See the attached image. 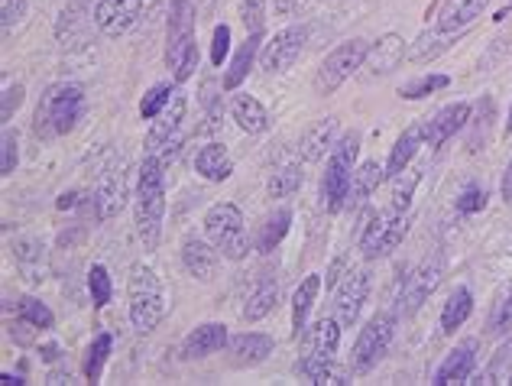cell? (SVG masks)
<instances>
[{"label": "cell", "instance_id": "31", "mask_svg": "<svg viewBox=\"0 0 512 386\" xmlns=\"http://www.w3.org/2000/svg\"><path fill=\"white\" fill-rule=\"evenodd\" d=\"M383 176H386V169L380 166V163H363L360 169H354V179H350V195H347V205H354V208H360L367 198L380 189V182H383Z\"/></svg>", "mask_w": 512, "mask_h": 386}, {"label": "cell", "instance_id": "12", "mask_svg": "<svg viewBox=\"0 0 512 386\" xmlns=\"http://www.w3.org/2000/svg\"><path fill=\"white\" fill-rule=\"evenodd\" d=\"M182 121H185V98L179 95V91H175L172 101L166 104V111L153 121L150 137H146V153L163 156L166 163H169V156L175 153V146H179Z\"/></svg>", "mask_w": 512, "mask_h": 386}, {"label": "cell", "instance_id": "8", "mask_svg": "<svg viewBox=\"0 0 512 386\" xmlns=\"http://www.w3.org/2000/svg\"><path fill=\"white\" fill-rule=\"evenodd\" d=\"M370 56V43L367 39H347L334 52H328V59L318 65V75H315V91L318 95H334L350 75L357 69L367 65Z\"/></svg>", "mask_w": 512, "mask_h": 386}, {"label": "cell", "instance_id": "38", "mask_svg": "<svg viewBox=\"0 0 512 386\" xmlns=\"http://www.w3.org/2000/svg\"><path fill=\"white\" fill-rule=\"evenodd\" d=\"M111 348H114V338L107 335V331H101V335L94 338V344L88 348V357H85V377H88V383H98L101 370L107 364V357H111Z\"/></svg>", "mask_w": 512, "mask_h": 386}, {"label": "cell", "instance_id": "44", "mask_svg": "<svg viewBox=\"0 0 512 386\" xmlns=\"http://www.w3.org/2000/svg\"><path fill=\"white\" fill-rule=\"evenodd\" d=\"M487 208V189H480V185H467L457 198V211L461 215H477V211Z\"/></svg>", "mask_w": 512, "mask_h": 386}, {"label": "cell", "instance_id": "1", "mask_svg": "<svg viewBox=\"0 0 512 386\" xmlns=\"http://www.w3.org/2000/svg\"><path fill=\"white\" fill-rule=\"evenodd\" d=\"M163 218H166V159L146 153L137 179V202H133V221H137V234L146 250L159 247Z\"/></svg>", "mask_w": 512, "mask_h": 386}, {"label": "cell", "instance_id": "7", "mask_svg": "<svg viewBox=\"0 0 512 386\" xmlns=\"http://www.w3.org/2000/svg\"><path fill=\"white\" fill-rule=\"evenodd\" d=\"M205 231L208 241L221 250L227 260H244L250 254V237L244 228V215L231 202H218L208 208L205 215Z\"/></svg>", "mask_w": 512, "mask_h": 386}, {"label": "cell", "instance_id": "24", "mask_svg": "<svg viewBox=\"0 0 512 386\" xmlns=\"http://www.w3.org/2000/svg\"><path fill=\"white\" fill-rule=\"evenodd\" d=\"M218 254H221L218 247L198 241V237H188V241L182 244V263L195 279H211L214 276V270H218Z\"/></svg>", "mask_w": 512, "mask_h": 386}, {"label": "cell", "instance_id": "40", "mask_svg": "<svg viewBox=\"0 0 512 386\" xmlns=\"http://www.w3.org/2000/svg\"><path fill=\"white\" fill-rule=\"evenodd\" d=\"M448 85H451V78H448V75H425V78H419V82L402 85V88H399V98H406V101H422V98L435 95V91L448 88Z\"/></svg>", "mask_w": 512, "mask_h": 386}, {"label": "cell", "instance_id": "2", "mask_svg": "<svg viewBox=\"0 0 512 386\" xmlns=\"http://www.w3.org/2000/svg\"><path fill=\"white\" fill-rule=\"evenodd\" d=\"M82 114H85V91L72 82H56L39 98L33 130H36V137H43V140L62 137V133L78 127Z\"/></svg>", "mask_w": 512, "mask_h": 386}, {"label": "cell", "instance_id": "42", "mask_svg": "<svg viewBox=\"0 0 512 386\" xmlns=\"http://www.w3.org/2000/svg\"><path fill=\"white\" fill-rule=\"evenodd\" d=\"M88 292H91L94 309H104V305L111 302L114 286H111V276H107L104 266H91V273H88Z\"/></svg>", "mask_w": 512, "mask_h": 386}, {"label": "cell", "instance_id": "23", "mask_svg": "<svg viewBox=\"0 0 512 386\" xmlns=\"http://www.w3.org/2000/svg\"><path fill=\"white\" fill-rule=\"evenodd\" d=\"M227 341H231V338H227V328L224 325H218V322L198 325L192 335L185 338L182 357H185V361H195V357H208L214 351H221Z\"/></svg>", "mask_w": 512, "mask_h": 386}, {"label": "cell", "instance_id": "15", "mask_svg": "<svg viewBox=\"0 0 512 386\" xmlns=\"http://www.w3.org/2000/svg\"><path fill=\"white\" fill-rule=\"evenodd\" d=\"M94 26H98V20H94V13H88V4L85 0H75L72 7L62 10V20H59V46L62 49H85L91 46V36H94Z\"/></svg>", "mask_w": 512, "mask_h": 386}, {"label": "cell", "instance_id": "56", "mask_svg": "<svg viewBox=\"0 0 512 386\" xmlns=\"http://www.w3.org/2000/svg\"><path fill=\"white\" fill-rule=\"evenodd\" d=\"M289 4H292V0H276V10L286 13V10H289Z\"/></svg>", "mask_w": 512, "mask_h": 386}, {"label": "cell", "instance_id": "18", "mask_svg": "<svg viewBox=\"0 0 512 386\" xmlns=\"http://www.w3.org/2000/svg\"><path fill=\"white\" fill-rule=\"evenodd\" d=\"M477 341H461L457 348L444 357V364L435 370V386H451V383H467L470 374H474L477 367Z\"/></svg>", "mask_w": 512, "mask_h": 386}, {"label": "cell", "instance_id": "21", "mask_svg": "<svg viewBox=\"0 0 512 386\" xmlns=\"http://www.w3.org/2000/svg\"><path fill=\"white\" fill-rule=\"evenodd\" d=\"M409 56V49H406V39H402L399 33H386L380 36L376 43L370 46V56H367V65H370V72L373 75H389V72H396L402 59Z\"/></svg>", "mask_w": 512, "mask_h": 386}, {"label": "cell", "instance_id": "29", "mask_svg": "<svg viewBox=\"0 0 512 386\" xmlns=\"http://www.w3.org/2000/svg\"><path fill=\"white\" fill-rule=\"evenodd\" d=\"M318 292H321V276H305L302 286L295 289V296H292V335L295 338L308 328V312H312Z\"/></svg>", "mask_w": 512, "mask_h": 386}, {"label": "cell", "instance_id": "57", "mask_svg": "<svg viewBox=\"0 0 512 386\" xmlns=\"http://www.w3.org/2000/svg\"><path fill=\"white\" fill-rule=\"evenodd\" d=\"M509 10H512V0H509V7H506V10H500V17H496V20H503V17H509Z\"/></svg>", "mask_w": 512, "mask_h": 386}, {"label": "cell", "instance_id": "5", "mask_svg": "<svg viewBox=\"0 0 512 386\" xmlns=\"http://www.w3.org/2000/svg\"><path fill=\"white\" fill-rule=\"evenodd\" d=\"M127 299H130V322L143 335H150L153 328H159L166 315V292L159 276L146 263H133L130 283H127Z\"/></svg>", "mask_w": 512, "mask_h": 386}, {"label": "cell", "instance_id": "47", "mask_svg": "<svg viewBox=\"0 0 512 386\" xmlns=\"http://www.w3.org/2000/svg\"><path fill=\"white\" fill-rule=\"evenodd\" d=\"M266 0H240V17H244L247 30H263Z\"/></svg>", "mask_w": 512, "mask_h": 386}, {"label": "cell", "instance_id": "54", "mask_svg": "<svg viewBox=\"0 0 512 386\" xmlns=\"http://www.w3.org/2000/svg\"><path fill=\"white\" fill-rule=\"evenodd\" d=\"M72 377L69 374H59V370H56V374H49V380L46 383H69Z\"/></svg>", "mask_w": 512, "mask_h": 386}, {"label": "cell", "instance_id": "58", "mask_svg": "<svg viewBox=\"0 0 512 386\" xmlns=\"http://www.w3.org/2000/svg\"><path fill=\"white\" fill-rule=\"evenodd\" d=\"M506 133H512V111H509V121H506Z\"/></svg>", "mask_w": 512, "mask_h": 386}, {"label": "cell", "instance_id": "46", "mask_svg": "<svg viewBox=\"0 0 512 386\" xmlns=\"http://www.w3.org/2000/svg\"><path fill=\"white\" fill-rule=\"evenodd\" d=\"M227 52H231V26L218 23V26H214V36H211V62L224 65Z\"/></svg>", "mask_w": 512, "mask_h": 386}, {"label": "cell", "instance_id": "4", "mask_svg": "<svg viewBox=\"0 0 512 386\" xmlns=\"http://www.w3.org/2000/svg\"><path fill=\"white\" fill-rule=\"evenodd\" d=\"M166 65L175 82H185L198 69V46H195V7L192 0H172L169 10V33H166Z\"/></svg>", "mask_w": 512, "mask_h": 386}, {"label": "cell", "instance_id": "19", "mask_svg": "<svg viewBox=\"0 0 512 386\" xmlns=\"http://www.w3.org/2000/svg\"><path fill=\"white\" fill-rule=\"evenodd\" d=\"M470 124V104L464 101H457V104H448V108H441L431 121L425 124V143L428 146H441V143H448L451 137L461 127Z\"/></svg>", "mask_w": 512, "mask_h": 386}, {"label": "cell", "instance_id": "27", "mask_svg": "<svg viewBox=\"0 0 512 386\" xmlns=\"http://www.w3.org/2000/svg\"><path fill=\"white\" fill-rule=\"evenodd\" d=\"M276 302H279V283L273 276H260L244 302V322H260V318H266L276 309Z\"/></svg>", "mask_w": 512, "mask_h": 386}, {"label": "cell", "instance_id": "55", "mask_svg": "<svg viewBox=\"0 0 512 386\" xmlns=\"http://www.w3.org/2000/svg\"><path fill=\"white\" fill-rule=\"evenodd\" d=\"M4 383H7V386H13V383H26V380H20V377H13V374H4Z\"/></svg>", "mask_w": 512, "mask_h": 386}, {"label": "cell", "instance_id": "32", "mask_svg": "<svg viewBox=\"0 0 512 386\" xmlns=\"http://www.w3.org/2000/svg\"><path fill=\"white\" fill-rule=\"evenodd\" d=\"M260 43H263V30H253L247 36V43L237 49V56L231 59V69H227V75H224V88L227 91L240 88V82H244V78L250 75V65L256 59V52H260Z\"/></svg>", "mask_w": 512, "mask_h": 386}, {"label": "cell", "instance_id": "3", "mask_svg": "<svg viewBox=\"0 0 512 386\" xmlns=\"http://www.w3.org/2000/svg\"><path fill=\"white\" fill-rule=\"evenodd\" d=\"M341 322L338 315H325L318 318V325L308 331V351L299 361V374H305L312 383L325 386V383H344L347 377L334 370V354H338L341 344Z\"/></svg>", "mask_w": 512, "mask_h": 386}, {"label": "cell", "instance_id": "22", "mask_svg": "<svg viewBox=\"0 0 512 386\" xmlns=\"http://www.w3.org/2000/svg\"><path fill=\"white\" fill-rule=\"evenodd\" d=\"M227 348H231V361L237 367H256L273 354V338L260 335V331H244V335H234L227 341Z\"/></svg>", "mask_w": 512, "mask_h": 386}, {"label": "cell", "instance_id": "14", "mask_svg": "<svg viewBox=\"0 0 512 386\" xmlns=\"http://www.w3.org/2000/svg\"><path fill=\"white\" fill-rule=\"evenodd\" d=\"M91 198H94V215H98V221L117 218L127 205V172H124V166L107 169L98 179V185H94Z\"/></svg>", "mask_w": 512, "mask_h": 386}, {"label": "cell", "instance_id": "13", "mask_svg": "<svg viewBox=\"0 0 512 386\" xmlns=\"http://www.w3.org/2000/svg\"><path fill=\"white\" fill-rule=\"evenodd\" d=\"M305 26H286V30H279L273 39L266 43L263 49V69L266 72H286L292 69L295 62L302 56V46H305Z\"/></svg>", "mask_w": 512, "mask_h": 386}, {"label": "cell", "instance_id": "16", "mask_svg": "<svg viewBox=\"0 0 512 386\" xmlns=\"http://www.w3.org/2000/svg\"><path fill=\"white\" fill-rule=\"evenodd\" d=\"M367 292H370V273L367 270H350L347 279L341 283L338 296H334V315L344 328H350L360 318L363 302H367Z\"/></svg>", "mask_w": 512, "mask_h": 386}, {"label": "cell", "instance_id": "59", "mask_svg": "<svg viewBox=\"0 0 512 386\" xmlns=\"http://www.w3.org/2000/svg\"><path fill=\"white\" fill-rule=\"evenodd\" d=\"M506 383H512V370H509V377H506Z\"/></svg>", "mask_w": 512, "mask_h": 386}, {"label": "cell", "instance_id": "52", "mask_svg": "<svg viewBox=\"0 0 512 386\" xmlns=\"http://www.w3.org/2000/svg\"><path fill=\"white\" fill-rule=\"evenodd\" d=\"M344 270V260H338V263H334L331 266V270H328V276H325V283H328V289L334 286V283H338V273Z\"/></svg>", "mask_w": 512, "mask_h": 386}, {"label": "cell", "instance_id": "28", "mask_svg": "<svg viewBox=\"0 0 512 386\" xmlns=\"http://www.w3.org/2000/svg\"><path fill=\"white\" fill-rule=\"evenodd\" d=\"M195 169H198V176H205L208 182H224V179H231L234 159H231V153H227L221 143H208L205 150H198Z\"/></svg>", "mask_w": 512, "mask_h": 386}, {"label": "cell", "instance_id": "37", "mask_svg": "<svg viewBox=\"0 0 512 386\" xmlns=\"http://www.w3.org/2000/svg\"><path fill=\"white\" fill-rule=\"evenodd\" d=\"M289 228H292V211L279 208L276 215L263 224V234H260V250H263V254H273V250L282 244V237L289 234Z\"/></svg>", "mask_w": 512, "mask_h": 386}, {"label": "cell", "instance_id": "34", "mask_svg": "<svg viewBox=\"0 0 512 386\" xmlns=\"http://www.w3.org/2000/svg\"><path fill=\"white\" fill-rule=\"evenodd\" d=\"M231 114H234L237 127H240V130H247V133H263V130L269 127V114H266V108H263V104L256 101V98H250V95L234 98Z\"/></svg>", "mask_w": 512, "mask_h": 386}, {"label": "cell", "instance_id": "50", "mask_svg": "<svg viewBox=\"0 0 512 386\" xmlns=\"http://www.w3.org/2000/svg\"><path fill=\"white\" fill-rule=\"evenodd\" d=\"M23 7H26V0H4V30H10L13 20L23 17Z\"/></svg>", "mask_w": 512, "mask_h": 386}, {"label": "cell", "instance_id": "17", "mask_svg": "<svg viewBox=\"0 0 512 386\" xmlns=\"http://www.w3.org/2000/svg\"><path fill=\"white\" fill-rule=\"evenodd\" d=\"M143 0H98L94 4V20L104 36H120L127 33L133 23L140 20Z\"/></svg>", "mask_w": 512, "mask_h": 386}, {"label": "cell", "instance_id": "30", "mask_svg": "<svg viewBox=\"0 0 512 386\" xmlns=\"http://www.w3.org/2000/svg\"><path fill=\"white\" fill-rule=\"evenodd\" d=\"M43 244L33 241V237H23V241L13 247V257H17L20 273L30 279V283H43L46 279V254Z\"/></svg>", "mask_w": 512, "mask_h": 386}, {"label": "cell", "instance_id": "11", "mask_svg": "<svg viewBox=\"0 0 512 386\" xmlns=\"http://www.w3.org/2000/svg\"><path fill=\"white\" fill-rule=\"evenodd\" d=\"M490 7V0H435L428 7V23L431 30H441V33H467L474 26L483 10Z\"/></svg>", "mask_w": 512, "mask_h": 386}, {"label": "cell", "instance_id": "6", "mask_svg": "<svg viewBox=\"0 0 512 386\" xmlns=\"http://www.w3.org/2000/svg\"><path fill=\"white\" fill-rule=\"evenodd\" d=\"M357 153H360V133H344V137L334 143L328 172H325V179H321V205L328 211H341L347 205Z\"/></svg>", "mask_w": 512, "mask_h": 386}, {"label": "cell", "instance_id": "25", "mask_svg": "<svg viewBox=\"0 0 512 386\" xmlns=\"http://www.w3.org/2000/svg\"><path fill=\"white\" fill-rule=\"evenodd\" d=\"M422 143H425V124H412L402 137L396 140L393 146V153H389V163H386V176L393 179L399 176V172H406L412 166V159L415 153L422 150Z\"/></svg>", "mask_w": 512, "mask_h": 386}, {"label": "cell", "instance_id": "33", "mask_svg": "<svg viewBox=\"0 0 512 386\" xmlns=\"http://www.w3.org/2000/svg\"><path fill=\"white\" fill-rule=\"evenodd\" d=\"M470 312H474V296H470V289H454L451 299L444 302V312H441V331L444 335H454L457 328H461Z\"/></svg>", "mask_w": 512, "mask_h": 386}, {"label": "cell", "instance_id": "53", "mask_svg": "<svg viewBox=\"0 0 512 386\" xmlns=\"http://www.w3.org/2000/svg\"><path fill=\"white\" fill-rule=\"evenodd\" d=\"M39 354H43V361H59V344H46V348L43 351H39Z\"/></svg>", "mask_w": 512, "mask_h": 386}, {"label": "cell", "instance_id": "9", "mask_svg": "<svg viewBox=\"0 0 512 386\" xmlns=\"http://www.w3.org/2000/svg\"><path fill=\"white\" fill-rule=\"evenodd\" d=\"M396 335V315L393 312H383V315H373L367 328L360 331V338L354 341V351H350V367L354 374H370L386 357L389 344H393Z\"/></svg>", "mask_w": 512, "mask_h": 386}, {"label": "cell", "instance_id": "48", "mask_svg": "<svg viewBox=\"0 0 512 386\" xmlns=\"http://www.w3.org/2000/svg\"><path fill=\"white\" fill-rule=\"evenodd\" d=\"M23 95H26V88L23 85H10L7 91H4V108H0V121H10V117H13V111H17L20 108V104H23Z\"/></svg>", "mask_w": 512, "mask_h": 386}, {"label": "cell", "instance_id": "45", "mask_svg": "<svg viewBox=\"0 0 512 386\" xmlns=\"http://www.w3.org/2000/svg\"><path fill=\"white\" fill-rule=\"evenodd\" d=\"M493 117H496V104H493V98H483V101L477 104V124H474V137H470V150H480V133L487 137V127H490Z\"/></svg>", "mask_w": 512, "mask_h": 386}, {"label": "cell", "instance_id": "49", "mask_svg": "<svg viewBox=\"0 0 512 386\" xmlns=\"http://www.w3.org/2000/svg\"><path fill=\"white\" fill-rule=\"evenodd\" d=\"M493 331H496V335H506V331H512V292L506 296V302L500 305V312H496V318H493Z\"/></svg>", "mask_w": 512, "mask_h": 386}, {"label": "cell", "instance_id": "36", "mask_svg": "<svg viewBox=\"0 0 512 386\" xmlns=\"http://www.w3.org/2000/svg\"><path fill=\"white\" fill-rule=\"evenodd\" d=\"M302 185V166L299 163H286L279 166L273 176H269V198H289L299 192Z\"/></svg>", "mask_w": 512, "mask_h": 386}, {"label": "cell", "instance_id": "20", "mask_svg": "<svg viewBox=\"0 0 512 386\" xmlns=\"http://www.w3.org/2000/svg\"><path fill=\"white\" fill-rule=\"evenodd\" d=\"M334 143H338V121L334 117H321L318 124H312L302 133L299 156L305 163H318V159L328 156V150H334Z\"/></svg>", "mask_w": 512, "mask_h": 386}, {"label": "cell", "instance_id": "10", "mask_svg": "<svg viewBox=\"0 0 512 386\" xmlns=\"http://www.w3.org/2000/svg\"><path fill=\"white\" fill-rule=\"evenodd\" d=\"M441 276H444V257L435 254V257H428L425 263H419L415 270L406 276V283H402L399 289V312L402 315H415L422 309V305L428 302L431 292L438 289L441 283Z\"/></svg>", "mask_w": 512, "mask_h": 386}, {"label": "cell", "instance_id": "35", "mask_svg": "<svg viewBox=\"0 0 512 386\" xmlns=\"http://www.w3.org/2000/svg\"><path fill=\"white\" fill-rule=\"evenodd\" d=\"M17 318L23 325L39 328V331H49L52 325H56V315L49 312V305L33 299V296H20L17 299Z\"/></svg>", "mask_w": 512, "mask_h": 386}, {"label": "cell", "instance_id": "51", "mask_svg": "<svg viewBox=\"0 0 512 386\" xmlns=\"http://www.w3.org/2000/svg\"><path fill=\"white\" fill-rule=\"evenodd\" d=\"M500 192H503L506 202H512V159H509V166H506V172H503V185H500Z\"/></svg>", "mask_w": 512, "mask_h": 386}, {"label": "cell", "instance_id": "41", "mask_svg": "<svg viewBox=\"0 0 512 386\" xmlns=\"http://www.w3.org/2000/svg\"><path fill=\"white\" fill-rule=\"evenodd\" d=\"M172 85H153L150 91H146V98L140 101V117L143 121H156L159 114L166 111V104L172 101Z\"/></svg>", "mask_w": 512, "mask_h": 386}, {"label": "cell", "instance_id": "39", "mask_svg": "<svg viewBox=\"0 0 512 386\" xmlns=\"http://www.w3.org/2000/svg\"><path fill=\"white\" fill-rule=\"evenodd\" d=\"M419 179H422V172L412 169V166L406 172H399V176H393V208L409 211L412 195H415V189H419Z\"/></svg>", "mask_w": 512, "mask_h": 386}, {"label": "cell", "instance_id": "26", "mask_svg": "<svg viewBox=\"0 0 512 386\" xmlns=\"http://www.w3.org/2000/svg\"><path fill=\"white\" fill-rule=\"evenodd\" d=\"M464 33H441V30H425L415 36V43L409 46V62L422 65V62H435L438 56H444L457 39H461Z\"/></svg>", "mask_w": 512, "mask_h": 386}, {"label": "cell", "instance_id": "43", "mask_svg": "<svg viewBox=\"0 0 512 386\" xmlns=\"http://www.w3.org/2000/svg\"><path fill=\"white\" fill-rule=\"evenodd\" d=\"M0 153H4V159H0V176L7 179V176H13V169L20 163V140L10 127L4 130V137H0Z\"/></svg>", "mask_w": 512, "mask_h": 386}]
</instances>
